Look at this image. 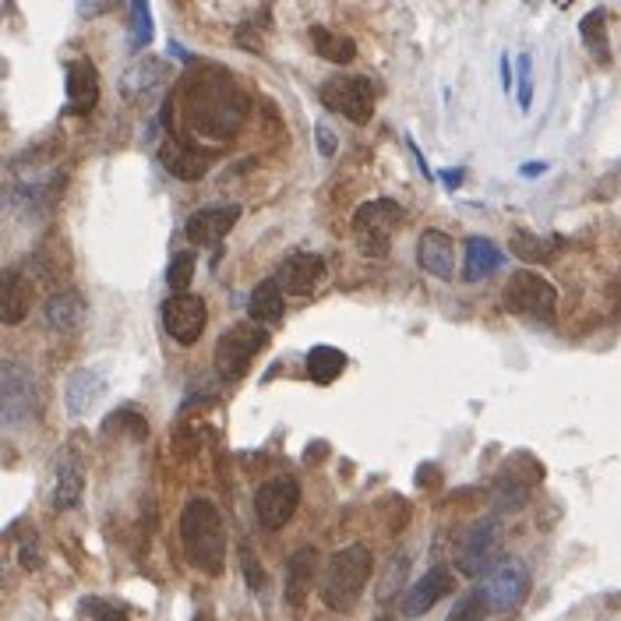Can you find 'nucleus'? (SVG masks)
<instances>
[{
	"label": "nucleus",
	"mask_w": 621,
	"mask_h": 621,
	"mask_svg": "<svg viewBox=\"0 0 621 621\" xmlns=\"http://www.w3.org/2000/svg\"><path fill=\"white\" fill-rule=\"evenodd\" d=\"M184 106H188V124L195 135L202 138H230L240 131L247 117V99L237 89L226 71L205 68L188 78V92H184Z\"/></svg>",
	"instance_id": "obj_1"
},
{
	"label": "nucleus",
	"mask_w": 621,
	"mask_h": 621,
	"mask_svg": "<svg viewBox=\"0 0 621 621\" xmlns=\"http://www.w3.org/2000/svg\"><path fill=\"white\" fill-rule=\"evenodd\" d=\"M180 544L198 572L219 576L226 565V530L209 498H191L180 512Z\"/></svg>",
	"instance_id": "obj_2"
},
{
	"label": "nucleus",
	"mask_w": 621,
	"mask_h": 621,
	"mask_svg": "<svg viewBox=\"0 0 621 621\" xmlns=\"http://www.w3.org/2000/svg\"><path fill=\"white\" fill-rule=\"evenodd\" d=\"M371 572H375V554L367 551L364 544H350L343 551H336L329 558V569H325L322 579V604L336 614L353 611L364 586L371 583Z\"/></svg>",
	"instance_id": "obj_3"
},
{
	"label": "nucleus",
	"mask_w": 621,
	"mask_h": 621,
	"mask_svg": "<svg viewBox=\"0 0 621 621\" xmlns=\"http://www.w3.org/2000/svg\"><path fill=\"white\" fill-rule=\"evenodd\" d=\"M399 223H403V205L392 198H375L364 202L353 212V244L364 258H385L396 237Z\"/></svg>",
	"instance_id": "obj_4"
},
{
	"label": "nucleus",
	"mask_w": 621,
	"mask_h": 621,
	"mask_svg": "<svg viewBox=\"0 0 621 621\" xmlns=\"http://www.w3.org/2000/svg\"><path fill=\"white\" fill-rule=\"evenodd\" d=\"M269 346V332L255 322H244V325H233L219 336L216 343V371L223 382H237L244 378V371L251 367L258 350Z\"/></svg>",
	"instance_id": "obj_5"
},
{
	"label": "nucleus",
	"mask_w": 621,
	"mask_h": 621,
	"mask_svg": "<svg viewBox=\"0 0 621 621\" xmlns=\"http://www.w3.org/2000/svg\"><path fill=\"white\" fill-rule=\"evenodd\" d=\"M39 406V385L29 367L22 364H0V424L25 427L36 417Z\"/></svg>",
	"instance_id": "obj_6"
},
{
	"label": "nucleus",
	"mask_w": 621,
	"mask_h": 621,
	"mask_svg": "<svg viewBox=\"0 0 621 621\" xmlns=\"http://www.w3.org/2000/svg\"><path fill=\"white\" fill-rule=\"evenodd\" d=\"M322 106L350 124H367L375 117V85L360 75H336L322 85Z\"/></svg>",
	"instance_id": "obj_7"
},
{
	"label": "nucleus",
	"mask_w": 621,
	"mask_h": 621,
	"mask_svg": "<svg viewBox=\"0 0 621 621\" xmlns=\"http://www.w3.org/2000/svg\"><path fill=\"white\" fill-rule=\"evenodd\" d=\"M502 300L512 315L537 318V322H551L554 311H558V290L537 272H516L505 286Z\"/></svg>",
	"instance_id": "obj_8"
},
{
	"label": "nucleus",
	"mask_w": 621,
	"mask_h": 621,
	"mask_svg": "<svg viewBox=\"0 0 621 621\" xmlns=\"http://www.w3.org/2000/svg\"><path fill=\"white\" fill-rule=\"evenodd\" d=\"M526 593H530V569H526L523 562H516V558L498 562L484 576V583H480V597H484L487 611H494V614L516 611L526 600Z\"/></svg>",
	"instance_id": "obj_9"
},
{
	"label": "nucleus",
	"mask_w": 621,
	"mask_h": 621,
	"mask_svg": "<svg viewBox=\"0 0 621 621\" xmlns=\"http://www.w3.org/2000/svg\"><path fill=\"white\" fill-rule=\"evenodd\" d=\"M498 551H502V523L498 519H480L459 544L456 569L470 579L487 576L498 565Z\"/></svg>",
	"instance_id": "obj_10"
},
{
	"label": "nucleus",
	"mask_w": 621,
	"mask_h": 621,
	"mask_svg": "<svg viewBox=\"0 0 621 621\" xmlns=\"http://www.w3.org/2000/svg\"><path fill=\"white\" fill-rule=\"evenodd\" d=\"M300 509V484L293 477H272L255 491V516L262 530H283Z\"/></svg>",
	"instance_id": "obj_11"
},
{
	"label": "nucleus",
	"mask_w": 621,
	"mask_h": 621,
	"mask_svg": "<svg viewBox=\"0 0 621 621\" xmlns=\"http://www.w3.org/2000/svg\"><path fill=\"white\" fill-rule=\"evenodd\" d=\"M205 322H209V307L195 293H173L163 304V329L173 343L195 346L205 332Z\"/></svg>",
	"instance_id": "obj_12"
},
{
	"label": "nucleus",
	"mask_w": 621,
	"mask_h": 621,
	"mask_svg": "<svg viewBox=\"0 0 621 621\" xmlns=\"http://www.w3.org/2000/svg\"><path fill=\"white\" fill-rule=\"evenodd\" d=\"M452 590H456V576H452L445 565H434V569H427L424 576H420L417 583L403 593L399 611H403V618H420V614L431 611L438 600L449 597Z\"/></svg>",
	"instance_id": "obj_13"
},
{
	"label": "nucleus",
	"mask_w": 621,
	"mask_h": 621,
	"mask_svg": "<svg viewBox=\"0 0 621 621\" xmlns=\"http://www.w3.org/2000/svg\"><path fill=\"white\" fill-rule=\"evenodd\" d=\"M322 279H325V262H322V255H311V251H297V255H290L276 272L279 290L297 293V297L311 293Z\"/></svg>",
	"instance_id": "obj_14"
},
{
	"label": "nucleus",
	"mask_w": 621,
	"mask_h": 621,
	"mask_svg": "<svg viewBox=\"0 0 621 621\" xmlns=\"http://www.w3.org/2000/svg\"><path fill=\"white\" fill-rule=\"evenodd\" d=\"M237 219H240V205H216V209L195 212V216L184 223V233H188L191 244L212 247L237 226Z\"/></svg>",
	"instance_id": "obj_15"
},
{
	"label": "nucleus",
	"mask_w": 621,
	"mask_h": 621,
	"mask_svg": "<svg viewBox=\"0 0 621 621\" xmlns=\"http://www.w3.org/2000/svg\"><path fill=\"white\" fill-rule=\"evenodd\" d=\"M99 103V71L92 60H71L68 64V103L64 110L75 113V117H85L92 113Z\"/></svg>",
	"instance_id": "obj_16"
},
{
	"label": "nucleus",
	"mask_w": 621,
	"mask_h": 621,
	"mask_svg": "<svg viewBox=\"0 0 621 621\" xmlns=\"http://www.w3.org/2000/svg\"><path fill=\"white\" fill-rule=\"evenodd\" d=\"M82 491H85V463L75 449H64L60 452V463H57V487H53V509L57 512H68L82 502Z\"/></svg>",
	"instance_id": "obj_17"
},
{
	"label": "nucleus",
	"mask_w": 621,
	"mask_h": 621,
	"mask_svg": "<svg viewBox=\"0 0 621 621\" xmlns=\"http://www.w3.org/2000/svg\"><path fill=\"white\" fill-rule=\"evenodd\" d=\"M32 307V283L18 269H0V325H22Z\"/></svg>",
	"instance_id": "obj_18"
},
{
	"label": "nucleus",
	"mask_w": 621,
	"mask_h": 621,
	"mask_svg": "<svg viewBox=\"0 0 621 621\" xmlns=\"http://www.w3.org/2000/svg\"><path fill=\"white\" fill-rule=\"evenodd\" d=\"M417 262L424 272L438 279H452L456 272V244H452L449 233L442 230H424L417 240Z\"/></svg>",
	"instance_id": "obj_19"
},
{
	"label": "nucleus",
	"mask_w": 621,
	"mask_h": 621,
	"mask_svg": "<svg viewBox=\"0 0 621 621\" xmlns=\"http://www.w3.org/2000/svg\"><path fill=\"white\" fill-rule=\"evenodd\" d=\"M159 159H163V166L177 180H202L212 166V152L198 149V145H191V142H177V138L159 149Z\"/></svg>",
	"instance_id": "obj_20"
},
{
	"label": "nucleus",
	"mask_w": 621,
	"mask_h": 621,
	"mask_svg": "<svg viewBox=\"0 0 621 621\" xmlns=\"http://www.w3.org/2000/svg\"><path fill=\"white\" fill-rule=\"evenodd\" d=\"M318 579V551L315 547H297L286 562V604L300 607L307 600V593L315 590Z\"/></svg>",
	"instance_id": "obj_21"
},
{
	"label": "nucleus",
	"mask_w": 621,
	"mask_h": 621,
	"mask_svg": "<svg viewBox=\"0 0 621 621\" xmlns=\"http://www.w3.org/2000/svg\"><path fill=\"white\" fill-rule=\"evenodd\" d=\"M106 392V378L103 371H96V367H82V371H75L68 382V389H64V406H68L71 417H85V413L92 410V406L99 403V396Z\"/></svg>",
	"instance_id": "obj_22"
},
{
	"label": "nucleus",
	"mask_w": 621,
	"mask_h": 621,
	"mask_svg": "<svg viewBox=\"0 0 621 621\" xmlns=\"http://www.w3.org/2000/svg\"><path fill=\"white\" fill-rule=\"evenodd\" d=\"M43 318L46 325H50L53 332H60V336H71V332L82 329L85 322V300L78 290H60L53 293L50 300H46L43 307Z\"/></svg>",
	"instance_id": "obj_23"
},
{
	"label": "nucleus",
	"mask_w": 621,
	"mask_h": 621,
	"mask_svg": "<svg viewBox=\"0 0 621 621\" xmlns=\"http://www.w3.org/2000/svg\"><path fill=\"white\" fill-rule=\"evenodd\" d=\"M505 255L498 251V244H491L487 237H470L463 247V279L466 283H484L487 276L502 269Z\"/></svg>",
	"instance_id": "obj_24"
},
{
	"label": "nucleus",
	"mask_w": 621,
	"mask_h": 621,
	"mask_svg": "<svg viewBox=\"0 0 621 621\" xmlns=\"http://www.w3.org/2000/svg\"><path fill=\"white\" fill-rule=\"evenodd\" d=\"M166 78V68H163V60L156 57H142L135 64V68L128 71V75L120 78V92L131 99V103H145V99L152 96V92L163 85Z\"/></svg>",
	"instance_id": "obj_25"
},
{
	"label": "nucleus",
	"mask_w": 621,
	"mask_h": 621,
	"mask_svg": "<svg viewBox=\"0 0 621 621\" xmlns=\"http://www.w3.org/2000/svg\"><path fill=\"white\" fill-rule=\"evenodd\" d=\"M247 311H251V318H255V325H279L283 322V290H279L276 279H262V283L251 290V297H247Z\"/></svg>",
	"instance_id": "obj_26"
},
{
	"label": "nucleus",
	"mask_w": 621,
	"mask_h": 621,
	"mask_svg": "<svg viewBox=\"0 0 621 621\" xmlns=\"http://www.w3.org/2000/svg\"><path fill=\"white\" fill-rule=\"evenodd\" d=\"M311 43H315L318 57L332 60V64H350L357 60V43L350 36H339V32L325 29V25H315L311 29Z\"/></svg>",
	"instance_id": "obj_27"
},
{
	"label": "nucleus",
	"mask_w": 621,
	"mask_h": 621,
	"mask_svg": "<svg viewBox=\"0 0 621 621\" xmlns=\"http://www.w3.org/2000/svg\"><path fill=\"white\" fill-rule=\"evenodd\" d=\"M343 367H346V357L336 346H315V350L307 353V375L318 385H332L343 375Z\"/></svg>",
	"instance_id": "obj_28"
},
{
	"label": "nucleus",
	"mask_w": 621,
	"mask_h": 621,
	"mask_svg": "<svg viewBox=\"0 0 621 621\" xmlns=\"http://www.w3.org/2000/svg\"><path fill=\"white\" fill-rule=\"evenodd\" d=\"M579 36H583V46L600 60V64L611 60V46H607V11L604 8H593L590 15L579 22Z\"/></svg>",
	"instance_id": "obj_29"
},
{
	"label": "nucleus",
	"mask_w": 621,
	"mask_h": 621,
	"mask_svg": "<svg viewBox=\"0 0 621 621\" xmlns=\"http://www.w3.org/2000/svg\"><path fill=\"white\" fill-rule=\"evenodd\" d=\"M509 247H512V255L523 258V262H551L554 251H558V240L537 237V233H516Z\"/></svg>",
	"instance_id": "obj_30"
},
{
	"label": "nucleus",
	"mask_w": 621,
	"mask_h": 621,
	"mask_svg": "<svg viewBox=\"0 0 621 621\" xmlns=\"http://www.w3.org/2000/svg\"><path fill=\"white\" fill-rule=\"evenodd\" d=\"M128 43L135 53H142L145 46L152 43V11L145 0H135L131 4V32H128Z\"/></svg>",
	"instance_id": "obj_31"
},
{
	"label": "nucleus",
	"mask_w": 621,
	"mask_h": 621,
	"mask_svg": "<svg viewBox=\"0 0 621 621\" xmlns=\"http://www.w3.org/2000/svg\"><path fill=\"white\" fill-rule=\"evenodd\" d=\"M191 276H195V255H191V251H177L170 269H166V286H170L173 293H188Z\"/></svg>",
	"instance_id": "obj_32"
},
{
	"label": "nucleus",
	"mask_w": 621,
	"mask_h": 621,
	"mask_svg": "<svg viewBox=\"0 0 621 621\" xmlns=\"http://www.w3.org/2000/svg\"><path fill=\"white\" fill-rule=\"evenodd\" d=\"M487 618V604L484 597H480V590H470L459 597V604L449 611V618L445 621H484Z\"/></svg>",
	"instance_id": "obj_33"
},
{
	"label": "nucleus",
	"mask_w": 621,
	"mask_h": 621,
	"mask_svg": "<svg viewBox=\"0 0 621 621\" xmlns=\"http://www.w3.org/2000/svg\"><path fill=\"white\" fill-rule=\"evenodd\" d=\"M106 431H128L131 438H145V434H149V424H145L142 413L120 410V413H113V417H106Z\"/></svg>",
	"instance_id": "obj_34"
},
{
	"label": "nucleus",
	"mask_w": 621,
	"mask_h": 621,
	"mask_svg": "<svg viewBox=\"0 0 621 621\" xmlns=\"http://www.w3.org/2000/svg\"><path fill=\"white\" fill-rule=\"evenodd\" d=\"M85 614H92L96 621H128V611L120 604H113V600H99V597H89L82 604Z\"/></svg>",
	"instance_id": "obj_35"
},
{
	"label": "nucleus",
	"mask_w": 621,
	"mask_h": 621,
	"mask_svg": "<svg viewBox=\"0 0 621 621\" xmlns=\"http://www.w3.org/2000/svg\"><path fill=\"white\" fill-rule=\"evenodd\" d=\"M533 106V57L523 53L519 57V110H530Z\"/></svg>",
	"instance_id": "obj_36"
},
{
	"label": "nucleus",
	"mask_w": 621,
	"mask_h": 621,
	"mask_svg": "<svg viewBox=\"0 0 621 621\" xmlns=\"http://www.w3.org/2000/svg\"><path fill=\"white\" fill-rule=\"evenodd\" d=\"M240 569H244V579H247V586L251 590H262L265 586V572H262V565L255 562V551L247 544H240Z\"/></svg>",
	"instance_id": "obj_37"
},
{
	"label": "nucleus",
	"mask_w": 621,
	"mask_h": 621,
	"mask_svg": "<svg viewBox=\"0 0 621 621\" xmlns=\"http://www.w3.org/2000/svg\"><path fill=\"white\" fill-rule=\"evenodd\" d=\"M315 138H318V152H322L325 159L336 156V135H332V131H329V124H325V120H318Z\"/></svg>",
	"instance_id": "obj_38"
},
{
	"label": "nucleus",
	"mask_w": 621,
	"mask_h": 621,
	"mask_svg": "<svg viewBox=\"0 0 621 621\" xmlns=\"http://www.w3.org/2000/svg\"><path fill=\"white\" fill-rule=\"evenodd\" d=\"M22 565L25 569H39V551L32 544H22Z\"/></svg>",
	"instance_id": "obj_39"
},
{
	"label": "nucleus",
	"mask_w": 621,
	"mask_h": 621,
	"mask_svg": "<svg viewBox=\"0 0 621 621\" xmlns=\"http://www.w3.org/2000/svg\"><path fill=\"white\" fill-rule=\"evenodd\" d=\"M463 184V170H445V188H459Z\"/></svg>",
	"instance_id": "obj_40"
},
{
	"label": "nucleus",
	"mask_w": 621,
	"mask_h": 621,
	"mask_svg": "<svg viewBox=\"0 0 621 621\" xmlns=\"http://www.w3.org/2000/svg\"><path fill=\"white\" fill-rule=\"evenodd\" d=\"M502 89L512 92V68H509V57H502Z\"/></svg>",
	"instance_id": "obj_41"
},
{
	"label": "nucleus",
	"mask_w": 621,
	"mask_h": 621,
	"mask_svg": "<svg viewBox=\"0 0 621 621\" xmlns=\"http://www.w3.org/2000/svg\"><path fill=\"white\" fill-rule=\"evenodd\" d=\"M544 170H547V163H526L519 173H523V177H540V173H544Z\"/></svg>",
	"instance_id": "obj_42"
}]
</instances>
